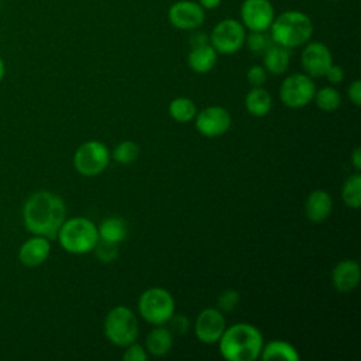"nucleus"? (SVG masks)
I'll use <instances>...</instances> for the list:
<instances>
[{"label":"nucleus","mask_w":361,"mask_h":361,"mask_svg":"<svg viewBox=\"0 0 361 361\" xmlns=\"http://www.w3.org/2000/svg\"><path fill=\"white\" fill-rule=\"evenodd\" d=\"M66 206L61 196L49 190L32 193L23 206V221L34 235L54 240L65 221Z\"/></svg>","instance_id":"nucleus-1"},{"label":"nucleus","mask_w":361,"mask_h":361,"mask_svg":"<svg viewBox=\"0 0 361 361\" xmlns=\"http://www.w3.org/2000/svg\"><path fill=\"white\" fill-rule=\"evenodd\" d=\"M217 343L221 357L228 361H255L261 354L264 338L254 324L235 323L226 327Z\"/></svg>","instance_id":"nucleus-2"},{"label":"nucleus","mask_w":361,"mask_h":361,"mask_svg":"<svg viewBox=\"0 0 361 361\" xmlns=\"http://www.w3.org/2000/svg\"><path fill=\"white\" fill-rule=\"evenodd\" d=\"M269 30L275 44L290 49L305 45L312 38L313 23L306 13L286 10L274 18Z\"/></svg>","instance_id":"nucleus-3"},{"label":"nucleus","mask_w":361,"mask_h":361,"mask_svg":"<svg viewBox=\"0 0 361 361\" xmlns=\"http://www.w3.org/2000/svg\"><path fill=\"white\" fill-rule=\"evenodd\" d=\"M61 247L71 254H86L93 251L99 241L97 226L86 217L65 219L58 235Z\"/></svg>","instance_id":"nucleus-4"},{"label":"nucleus","mask_w":361,"mask_h":361,"mask_svg":"<svg viewBox=\"0 0 361 361\" xmlns=\"http://www.w3.org/2000/svg\"><path fill=\"white\" fill-rule=\"evenodd\" d=\"M104 334L117 347H127L138 337V320L127 306H116L104 317Z\"/></svg>","instance_id":"nucleus-5"},{"label":"nucleus","mask_w":361,"mask_h":361,"mask_svg":"<svg viewBox=\"0 0 361 361\" xmlns=\"http://www.w3.org/2000/svg\"><path fill=\"white\" fill-rule=\"evenodd\" d=\"M138 312L149 324H165L175 313L173 296L164 288H149L144 290L138 299Z\"/></svg>","instance_id":"nucleus-6"},{"label":"nucleus","mask_w":361,"mask_h":361,"mask_svg":"<svg viewBox=\"0 0 361 361\" xmlns=\"http://www.w3.org/2000/svg\"><path fill=\"white\" fill-rule=\"evenodd\" d=\"M245 35V28L240 21L235 18H224L213 27L209 35V44L217 54L231 55L243 48Z\"/></svg>","instance_id":"nucleus-7"},{"label":"nucleus","mask_w":361,"mask_h":361,"mask_svg":"<svg viewBox=\"0 0 361 361\" xmlns=\"http://www.w3.org/2000/svg\"><path fill=\"white\" fill-rule=\"evenodd\" d=\"M110 161V152L104 142L92 140L79 145L73 154V166L83 176L102 173Z\"/></svg>","instance_id":"nucleus-8"},{"label":"nucleus","mask_w":361,"mask_h":361,"mask_svg":"<svg viewBox=\"0 0 361 361\" xmlns=\"http://www.w3.org/2000/svg\"><path fill=\"white\" fill-rule=\"evenodd\" d=\"M316 93L313 78L306 73H292L283 79L279 87V97L282 103L290 109H300L307 106Z\"/></svg>","instance_id":"nucleus-9"},{"label":"nucleus","mask_w":361,"mask_h":361,"mask_svg":"<svg viewBox=\"0 0 361 361\" xmlns=\"http://www.w3.org/2000/svg\"><path fill=\"white\" fill-rule=\"evenodd\" d=\"M240 16L245 30L268 31L275 18V11L269 0H244Z\"/></svg>","instance_id":"nucleus-10"},{"label":"nucleus","mask_w":361,"mask_h":361,"mask_svg":"<svg viewBox=\"0 0 361 361\" xmlns=\"http://www.w3.org/2000/svg\"><path fill=\"white\" fill-rule=\"evenodd\" d=\"M300 65L307 76L322 78L333 65L331 51L320 41H307L300 54Z\"/></svg>","instance_id":"nucleus-11"},{"label":"nucleus","mask_w":361,"mask_h":361,"mask_svg":"<svg viewBox=\"0 0 361 361\" xmlns=\"http://www.w3.org/2000/svg\"><path fill=\"white\" fill-rule=\"evenodd\" d=\"M195 117L196 130L207 138L223 135L231 126V116L228 110L221 106H209L196 113Z\"/></svg>","instance_id":"nucleus-12"},{"label":"nucleus","mask_w":361,"mask_h":361,"mask_svg":"<svg viewBox=\"0 0 361 361\" xmlns=\"http://www.w3.org/2000/svg\"><path fill=\"white\" fill-rule=\"evenodd\" d=\"M168 20L175 28L190 31L203 24L204 10L197 1L179 0L169 7Z\"/></svg>","instance_id":"nucleus-13"},{"label":"nucleus","mask_w":361,"mask_h":361,"mask_svg":"<svg viewBox=\"0 0 361 361\" xmlns=\"http://www.w3.org/2000/svg\"><path fill=\"white\" fill-rule=\"evenodd\" d=\"M226 330V317L216 307L203 309L195 320V334L204 344H214Z\"/></svg>","instance_id":"nucleus-14"},{"label":"nucleus","mask_w":361,"mask_h":361,"mask_svg":"<svg viewBox=\"0 0 361 361\" xmlns=\"http://www.w3.org/2000/svg\"><path fill=\"white\" fill-rule=\"evenodd\" d=\"M51 252V243L47 237L35 235L23 243L18 250V259L25 267H38L47 261Z\"/></svg>","instance_id":"nucleus-15"},{"label":"nucleus","mask_w":361,"mask_h":361,"mask_svg":"<svg viewBox=\"0 0 361 361\" xmlns=\"http://www.w3.org/2000/svg\"><path fill=\"white\" fill-rule=\"evenodd\" d=\"M361 271L358 262L353 259H343L340 261L331 272V282L337 292L348 293L354 288H357L360 282Z\"/></svg>","instance_id":"nucleus-16"},{"label":"nucleus","mask_w":361,"mask_h":361,"mask_svg":"<svg viewBox=\"0 0 361 361\" xmlns=\"http://www.w3.org/2000/svg\"><path fill=\"white\" fill-rule=\"evenodd\" d=\"M331 210H333V199L323 189H316L310 192V195L305 202L306 217L313 223H323L330 216Z\"/></svg>","instance_id":"nucleus-17"},{"label":"nucleus","mask_w":361,"mask_h":361,"mask_svg":"<svg viewBox=\"0 0 361 361\" xmlns=\"http://www.w3.org/2000/svg\"><path fill=\"white\" fill-rule=\"evenodd\" d=\"M216 62L217 52L209 42L192 47L188 55V65L196 73H207L214 68Z\"/></svg>","instance_id":"nucleus-18"},{"label":"nucleus","mask_w":361,"mask_h":361,"mask_svg":"<svg viewBox=\"0 0 361 361\" xmlns=\"http://www.w3.org/2000/svg\"><path fill=\"white\" fill-rule=\"evenodd\" d=\"M290 62V49L278 44H272L264 52V68L272 75H282L286 72Z\"/></svg>","instance_id":"nucleus-19"},{"label":"nucleus","mask_w":361,"mask_h":361,"mask_svg":"<svg viewBox=\"0 0 361 361\" xmlns=\"http://www.w3.org/2000/svg\"><path fill=\"white\" fill-rule=\"evenodd\" d=\"M172 333L169 329L162 327V324L152 329L145 340V348L147 353H149L154 357H162L169 353L172 348Z\"/></svg>","instance_id":"nucleus-20"},{"label":"nucleus","mask_w":361,"mask_h":361,"mask_svg":"<svg viewBox=\"0 0 361 361\" xmlns=\"http://www.w3.org/2000/svg\"><path fill=\"white\" fill-rule=\"evenodd\" d=\"M244 104L251 116L264 117L272 107V97L262 86H255L245 94Z\"/></svg>","instance_id":"nucleus-21"},{"label":"nucleus","mask_w":361,"mask_h":361,"mask_svg":"<svg viewBox=\"0 0 361 361\" xmlns=\"http://www.w3.org/2000/svg\"><path fill=\"white\" fill-rule=\"evenodd\" d=\"M259 358L264 361H274V360H285V361H299L300 355L298 350L288 341L283 340H274L268 344L262 345Z\"/></svg>","instance_id":"nucleus-22"},{"label":"nucleus","mask_w":361,"mask_h":361,"mask_svg":"<svg viewBox=\"0 0 361 361\" xmlns=\"http://www.w3.org/2000/svg\"><path fill=\"white\" fill-rule=\"evenodd\" d=\"M97 231H99L100 240H106V241L118 244L127 237L128 226L124 219L111 216V217L104 219L100 223V226H97Z\"/></svg>","instance_id":"nucleus-23"},{"label":"nucleus","mask_w":361,"mask_h":361,"mask_svg":"<svg viewBox=\"0 0 361 361\" xmlns=\"http://www.w3.org/2000/svg\"><path fill=\"white\" fill-rule=\"evenodd\" d=\"M169 116L178 121V123H189L190 120L195 118L197 109L196 104L193 103L192 99L189 97H175L171 103H169Z\"/></svg>","instance_id":"nucleus-24"},{"label":"nucleus","mask_w":361,"mask_h":361,"mask_svg":"<svg viewBox=\"0 0 361 361\" xmlns=\"http://www.w3.org/2000/svg\"><path fill=\"white\" fill-rule=\"evenodd\" d=\"M341 197L345 206L351 209H358L361 206V175L358 172L345 179L341 188Z\"/></svg>","instance_id":"nucleus-25"},{"label":"nucleus","mask_w":361,"mask_h":361,"mask_svg":"<svg viewBox=\"0 0 361 361\" xmlns=\"http://www.w3.org/2000/svg\"><path fill=\"white\" fill-rule=\"evenodd\" d=\"M313 99H314L317 107L323 111H334L338 109V106L341 103V96H340L338 90L331 86H326V87H322L320 90H317L314 93Z\"/></svg>","instance_id":"nucleus-26"},{"label":"nucleus","mask_w":361,"mask_h":361,"mask_svg":"<svg viewBox=\"0 0 361 361\" xmlns=\"http://www.w3.org/2000/svg\"><path fill=\"white\" fill-rule=\"evenodd\" d=\"M248 49L252 54L264 55V52L274 44L272 38L267 31H250L248 35H245V42Z\"/></svg>","instance_id":"nucleus-27"},{"label":"nucleus","mask_w":361,"mask_h":361,"mask_svg":"<svg viewBox=\"0 0 361 361\" xmlns=\"http://www.w3.org/2000/svg\"><path fill=\"white\" fill-rule=\"evenodd\" d=\"M140 155V147L134 141H121L116 145L113 151V158L118 164H131L134 162Z\"/></svg>","instance_id":"nucleus-28"},{"label":"nucleus","mask_w":361,"mask_h":361,"mask_svg":"<svg viewBox=\"0 0 361 361\" xmlns=\"http://www.w3.org/2000/svg\"><path fill=\"white\" fill-rule=\"evenodd\" d=\"M117 245L118 244H116V243H110V241L99 238V241H97V244L93 250L96 252L97 259L107 264V262H111L117 258V255H118V247Z\"/></svg>","instance_id":"nucleus-29"},{"label":"nucleus","mask_w":361,"mask_h":361,"mask_svg":"<svg viewBox=\"0 0 361 361\" xmlns=\"http://www.w3.org/2000/svg\"><path fill=\"white\" fill-rule=\"evenodd\" d=\"M240 295L235 289H227L221 292V295L217 299V306L221 312H231L238 306Z\"/></svg>","instance_id":"nucleus-30"},{"label":"nucleus","mask_w":361,"mask_h":361,"mask_svg":"<svg viewBox=\"0 0 361 361\" xmlns=\"http://www.w3.org/2000/svg\"><path fill=\"white\" fill-rule=\"evenodd\" d=\"M148 357L145 348L140 344H137L135 341L128 344L124 354H123V360L124 361H145Z\"/></svg>","instance_id":"nucleus-31"},{"label":"nucleus","mask_w":361,"mask_h":361,"mask_svg":"<svg viewBox=\"0 0 361 361\" xmlns=\"http://www.w3.org/2000/svg\"><path fill=\"white\" fill-rule=\"evenodd\" d=\"M247 80L250 85L255 86H262L267 82V69L259 65H252L247 71Z\"/></svg>","instance_id":"nucleus-32"},{"label":"nucleus","mask_w":361,"mask_h":361,"mask_svg":"<svg viewBox=\"0 0 361 361\" xmlns=\"http://www.w3.org/2000/svg\"><path fill=\"white\" fill-rule=\"evenodd\" d=\"M171 324V330L178 334H185L189 330V319L185 314H172V317L168 320Z\"/></svg>","instance_id":"nucleus-33"},{"label":"nucleus","mask_w":361,"mask_h":361,"mask_svg":"<svg viewBox=\"0 0 361 361\" xmlns=\"http://www.w3.org/2000/svg\"><path fill=\"white\" fill-rule=\"evenodd\" d=\"M324 76H326L327 80H329L330 83H333V85L341 83V82L344 80V69H343L340 65H334V63H333V65L327 69V72H326Z\"/></svg>","instance_id":"nucleus-34"},{"label":"nucleus","mask_w":361,"mask_h":361,"mask_svg":"<svg viewBox=\"0 0 361 361\" xmlns=\"http://www.w3.org/2000/svg\"><path fill=\"white\" fill-rule=\"evenodd\" d=\"M348 97L350 100L355 104L360 106L361 104V82L358 79H355L350 86H348Z\"/></svg>","instance_id":"nucleus-35"},{"label":"nucleus","mask_w":361,"mask_h":361,"mask_svg":"<svg viewBox=\"0 0 361 361\" xmlns=\"http://www.w3.org/2000/svg\"><path fill=\"white\" fill-rule=\"evenodd\" d=\"M209 42V37L204 35L203 32H196L190 37V47H196V45H202Z\"/></svg>","instance_id":"nucleus-36"},{"label":"nucleus","mask_w":361,"mask_h":361,"mask_svg":"<svg viewBox=\"0 0 361 361\" xmlns=\"http://www.w3.org/2000/svg\"><path fill=\"white\" fill-rule=\"evenodd\" d=\"M351 165L354 166V169L357 172H360L361 169V149L360 147H357L354 151H353V155H351Z\"/></svg>","instance_id":"nucleus-37"},{"label":"nucleus","mask_w":361,"mask_h":361,"mask_svg":"<svg viewBox=\"0 0 361 361\" xmlns=\"http://www.w3.org/2000/svg\"><path fill=\"white\" fill-rule=\"evenodd\" d=\"M197 3L203 7V10H213L220 6L221 0H197Z\"/></svg>","instance_id":"nucleus-38"},{"label":"nucleus","mask_w":361,"mask_h":361,"mask_svg":"<svg viewBox=\"0 0 361 361\" xmlns=\"http://www.w3.org/2000/svg\"><path fill=\"white\" fill-rule=\"evenodd\" d=\"M4 73H6V65H4V61H3V58L0 56V82L3 80V78H4Z\"/></svg>","instance_id":"nucleus-39"},{"label":"nucleus","mask_w":361,"mask_h":361,"mask_svg":"<svg viewBox=\"0 0 361 361\" xmlns=\"http://www.w3.org/2000/svg\"><path fill=\"white\" fill-rule=\"evenodd\" d=\"M331 1H340V0H331Z\"/></svg>","instance_id":"nucleus-40"}]
</instances>
